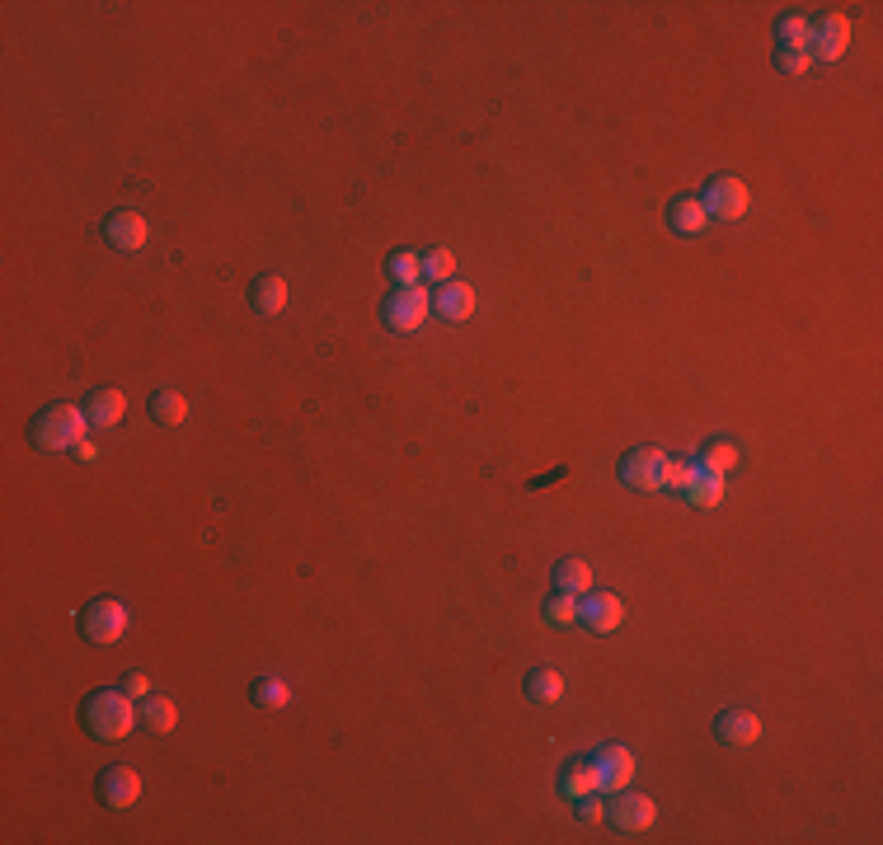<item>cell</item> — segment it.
I'll use <instances>...</instances> for the list:
<instances>
[{
  "instance_id": "f546056e",
  "label": "cell",
  "mask_w": 883,
  "mask_h": 845,
  "mask_svg": "<svg viewBox=\"0 0 883 845\" xmlns=\"http://www.w3.org/2000/svg\"><path fill=\"white\" fill-rule=\"evenodd\" d=\"M775 66L785 71V76H804L813 57H808V47H775Z\"/></svg>"
},
{
  "instance_id": "7a4b0ae2",
  "label": "cell",
  "mask_w": 883,
  "mask_h": 845,
  "mask_svg": "<svg viewBox=\"0 0 883 845\" xmlns=\"http://www.w3.org/2000/svg\"><path fill=\"white\" fill-rule=\"evenodd\" d=\"M80 723L85 733L99 742H118L137 728V709H132V695L127 691H94L80 709Z\"/></svg>"
},
{
  "instance_id": "6da1fadb",
  "label": "cell",
  "mask_w": 883,
  "mask_h": 845,
  "mask_svg": "<svg viewBox=\"0 0 883 845\" xmlns=\"http://www.w3.org/2000/svg\"><path fill=\"white\" fill-rule=\"evenodd\" d=\"M90 432V418L76 404H47L43 414H33L29 423V442L38 451H76Z\"/></svg>"
},
{
  "instance_id": "484cf974",
  "label": "cell",
  "mask_w": 883,
  "mask_h": 845,
  "mask_svg": "<svg viewBox=\"0 0 883 845\" xmlns=\"http://www.w3.org/2000/svg\"><path fill=\"white\" fill-rule=\"evenodd\" d=\"M451 273H456V254H451V249H428V254H423V277H433L437 287L451 282Z\"/></svg>"
},
{
  "instance_id": "4fadbf2b",
  "label": "cell",
  "mask_w": 883,
  "mask_h": 845,
  "mask_svg": "<svg viewBox=\"0 0 883 845\" xmlns=\"http://www.w3.org/2000/svg\"><path fill=\"white\" fill-rule=\"evenodd\" d=\"M658 470H663V451H653V446H639L620 461V479L630 489H658Z\"/></svg>"
},
{
  "instance_id": "ba28073f",
  "label": "cell",
  "mask_w": 883,
  "mask_h": 845,
  "mask_svg": "<svg viewBox=\"0 0 883 845\" xmlns=\"http://www.w3.org/2000/svg\"><path fill=\"white\" fill-rule=\"evenodd\" d=\"M606 817H611V822H616L620 831H649V827H653V817H658V808H653V799H644V794L616 789V799H611Z\"/></svg>"
},
{
  "instance_id": "4316f807",
  "label": "cell",
  "mask_w": 883,
  "mask_h": 845,
  "mask_svg": "<svg viewBox=\"0 0 883 845\" xmlns=\"http://www.w3.org/2000/svg\"><path fill=\"white\" fill-rule=\"evenodd\" d=\"M738 461H743V456H738V446L733 442H710L705 446V470H714V475H729Z\"/></svg>"
},
{
  "instance_id": "e0dca14e",
  "label": "cell",
  "mask_w": 883,
  "mask_h": 845,
  "mask_svg": "<svg viewBox=\"0 0 883 845\" xmlns=\"http://www.w3.org/2000/svg\"><path fill=\"white\" fill-rule=\"evenodd\" d=\"M559 789H564L569 799H583V794H602V775H597V761H592V756H583V761H574V766L564 770V780H559Z\"/></svg>"
},
{
  "instance_id": "7402d4cb",
  "label": "cell",
  "mask_w": 883,
  "mask_h": 845,
  "mask_svg": "<svg viewBox=\"0 0 883 845\" xmlns=\"http://www.w3.org/2000/svg\"><path fill=\"white\" fill-rule=\"evenodd\" d=\"M386 273L395 277V287H419L423 282V259L414 249H395L386 259Z\"/></svg>"
},
{
  "instance_id": "83f0119b",
  "label": "cell",
  "mask_w": 883,
  "mask_h": 845,
  "mask_svg": "<svg viewBox=\"0 0 883 845\" xmlns=\"http://www.w3.org/2000/svg\"><path fill=\"white\" fill-rule=\"evenodd\" d=\"M545 620H550V625H574L578 620V597L574 592H555V597L545 601Z\"/></svg>"
},
{
  "instance_id": "4dcf8cb0",
  "label": "cell",
  "mask_w": 883,
  "mask_h": 845,
  "mask_svg": "<svg viewBox=\"0 0 883 845\" xmlns=\"http://www.w3.org/2000/svg\"><path fill=\"white\" fill-rule=\"evenodd\" d=\"M686 479H691V465L663 456V470H658V489H686Z\"/></svg>"
},
{
  "instance_id": "2e32d148",
  "label": "cell",
  "mask_w": 883,
  "mask_h": 845,
  "mask_svg": "<svg viewBox=\"0 0 883 845\" xmlns=\"http://www.w3.org/2000/svg\"><path fill=\"white\" fill-rule=\"evenodd\" d=\"M682 493L691 507H719L724 503V475H714L705 465H691V479H686Z\"/></svg>"
},
{
  "instance_id": "1f68e13d",
  "label": "cell",
  "mask_w": 883,
  "mask_h": 845,
  "mask_svg": "<svg viewBox=\"0 0 883 845\" xmlns=\"http://www.w3.org/2000/svg\"><path fill=\"white\" fill-rule=\"evenodd\" d=\"M578 822H588V827L606 822V803L597 799V794H583V799H578Z\"/></svg>"
},
{
  "instance_id": "3957f363",
  "label": "cell",
  "mask_w": 883,
  "mask_h": 845,
  "mask_svg": "<svg viewBox=\"0 0 883 845\" xmlns=\"http://www.w3.org/2000/svg\"><path fill=\"white\" fill-rule=\"evenodd\" d=\"M428 315H433V296L423 292V287H395L386 296V306H381V320L395 334H414Z\"/></svg>"
},
{
  "instance_id": "44dd1931",
  "label": "cell",
  "mask_w": 883,
  "mask_h": 845,
  "mask_svg": "<svg viewBox=\"0 0 883 845\" xmlns=\"http://www.w3.org/2000/svg\"><path fill=\"white\" fill-rule=\"evenodd\" d=\"M555 587L559 592H574V597H588L592 592V569L583 564V559H564V564H555Z\"/></svg>"
},
{
  "instance_id": "9c48e42d",
  "label": "cell",
  "mask_w": 883,
  "mask_h": 845,
  "mask_svg": "<svg viewBox=\"0 0 883 845\" xmlns=\"http://www.w3.org/2000/svg\"><path fill=\"white\" fill-rule=\"evenodd\" d=\"M714 733H719L724 747L743 752V747H752V742L761 738V719L752 714V709H724V714L714 719Z\"/></svg>"
},
{
  "instance_id": "5b68a950",
  "label": "cell",
  "mask_w": 883,
  "mask_h": 845,
  "mask_svg": "<svg viewBox=\"0 0 883 845\" xmlns=\"http://www.w3.org/2000/svg\"><path fill=\"white\" fill-rule=\"evenodd\" d=\"M80 634H85L90 644H118V639L127 634V606L123 601H113V597L90 601L85 615H80Z\"/></svg>"
},
{
  "instance_id": "30bf717a",
  "label": "cell",
  "mask_w": 883,
  "mask_h": 845,
  "mask_svg": "<svg viewBox=\"0 0 883 845\" xmlns=\"http://www.w3.org/2000/svg\"><path fill=\"white\" fill-rule=\"evenodd\" d=\"M99 799L109 803V808H132V803L141 799V775L132 766H109L104 775H99Z\"/></svg>"
},
{
  "instance_id": "52a82bcc",
  "label": "cell",
  "mask_w": 883,
  "mask_h": 845,
  "mask_svg": "<svg viewBox=\"0 0 883 845\" xmlns=\"http://www.w3.org/2000/svg\"><path fill=\"white\" fill-rule=\"evenodd\" d=\"M578 620H583L592 634H611V630H620V620H625V601H620L616 592H588V597H578Z\"/></svg>"
},
{
  "instance_id": "7c38bea8",
  "label": "cell",
  "mask_w": 883,
  "mask_h": 845,
  "mask_svg": "<svg viewBox=\"0 0 883 845\" xmlns=\"http://www.w3.org/2000/svg\"><path fill=\"white\" fill-rule=\"evenodd\" d=\"M592 761H597V775H602L606 794L630 789V780H635V756H630V747H606V752H597Z\"/></svg>"
},
{
  "instance_id": "9a60e30c",
  "label": "cell",
  "mask_w": 883,
  "mask_h": 845,
  "mask_svg": "<svg viewBox=\"0 0 883 845\" xmlns=\"http://www.w3.org/2000/svg\"><path fill=\"white\" fill-rule=\"evenodd\" d=\"M433 310L442 315V320L461 324V320H470V310H475V292H470L465 282H442L437 296H433Z\"/></svg>"
},
{
  "instance_id": "ffe728a7",
  "label": "cell",
  "mask_w": 883,
  "mask_h": 845,
  "mask_svg": "<svg viewBox=\"0 0 883 845\" xmlns=\"http://www.w3.org/2000/svg\"><path fill=\"white\" fill-rule=\"evenodd\" d=\"M151 418L160 423V428H179L188 418V400L179 395V390H155L151 395Z\"/></svg>"
},
{
  "instance_id": "d4e9b609",
  "label": "cell",
  "mask_w": 883,
  "mask_h": 845,
  "mask_svg": "<svg viewBox=\"0 0 883 845\" xmlns=\"http://www.w3.org/2000/svg\"><path fill=\"white\" fill-rule=\"evenodd\" d=\"M174 719H179V714H174L170 700H151V695L141 700V723H146L151 733H170Z\"/></svg>"
},
{
  "instance_id": "8fae6325",
  "label": "cell",
  "mask_w": 883,
  "mask_h": 845,
  "mask_svg": "<svg viewBox=\"0 0 883 845\" xmlns=\"http://www.w3.org/2000/svg\"><path fill=\"white\" fill-rule=\"evenodd\" d=\"M85 409V418H90V428L99 432H109L123 423L127 414V400H123V390H113V385H99V390H90V400L80 404Z\"/></svg>"
},
{
  "instance_id": "d6986e66",
  "label": "cell",
  "mask_w": 883,
  "mask_h": 845,
  "mask_svg": "<svg viewBox=\"0 0 883 845\" xmlns=\"http://www.w3.org/2000/svg\"><path fill=\"white\" fill-rule=\"evenodd\" d=\"M705 221H710V216H705L700 198H677L672 207H667V226H672L677 235H700L705 231Z\"/></svg>"
},
{
  "instance_id": "f1b7e54d",
  "label": "cell",
  "mask_w": 883,
  "mask_h": 845,
  "mask_svg": "<svg viewBox=\"0 0 883 845\" xmlns=\"http://www.w3.org/2000/svg\"><path fill=\"white\" fill-rule=\"evenodd\" d=\"M775 38H780V47H808V19L804 15H785L780 24H775Z\"/></svg>"
},
{
  "instance_id": "603a6c76",
  "label": "cell",
  "mask_w": 883,
  "mask_h": 845,
  "mask_svg": "<svg viewBox=\"0 0 883 845\" xmlns=\"http://www.w3.org/2000/svg\"><path fill=\"white\" fill-rule=\"evenodd\" d=\"M527 695L536 705H555L559 695H564V676H559L555 667H536V672L527 676Z\"/></svg>"
},
{
  "instance_id": "5bb4252c",
  "label": "cell",
  "mask_w": 883,
  "mask_h": 845,
  "mask_svg": "<svg viewBox=\"0 0 883 845\" xmlns=\"http://www.w3.org/2000/svg\"><path fill=\"white\" fill-rule=\"evenodd\" d=\"M104 240L118 249H141L151 240V226H146L141 212H113L109 221H104Z\"/></svg>"
},
{
  "instance_id": "277c9868",
  "label": "cell",
  "mask_w": 883,
  "mask_h": 845,
  "mask_svg": "<svg viewBox=\"0 0 883 845\" xmlns=\"http://www.w3.org/2000/svg\"><path fill=\"white\" fill-rule=\"evenodd\" d=\"M700 207H705V216H714V221H738V216H747V207H752V193H747L743 179L719 174V179H710V184H705Z\"/></svg>"
},
{
  "instance_id": "d6a6232c",
  "label": "cell",
  "mask_w": 883,
  "mask_h": 845,
  "mask_svg": "<svg viewBox=\"0 0 883 845\" xmlns=\"http://www.w3.org/2000/svg\"><path fill=\"white\" fill-rule=\"evenodd\" d=\"M123 691L132 695V700H146V695H151V676H146V672H127L123 676Z\"/></svg>"
},
{
  "instance_id": "cb8c5ba5",
  "label": "cell",
  "mask_w": 883,
  "mask_h": 845,
  "mask_svg": "<svg viewBox=\"0 0 883 845\" xmlns=\"http://www.w3.org/2000/svg\"><path fill=\"white\" fill-rule=\"evenodd\" d=\"M249 700H254V705H264V709H282L287 700H292V686H287V681H278V676H264V681H254V686H249Z\"/></svg>"
},
{
  "instance_id": "ac0fdd59",
  "label": "cell",
  "mask_w": 883,
  "mask_h": 845,
  "mask_svg": "<svg viewBox=\"0 0 883 845\" xmlns=\"http://www.w3.org/2000/svg\"><path fill=\"white\" fill-rule=\"evenodd\" d=\"M249 306L259 310V315H278V310L287 306V282H282L278 273L259 277V282L249 287Z\"/></svg>"
},
{
  "instance_id": "8992f818",
  "label": "cell",
  "mask_w": 883,
  "mask_h": 845,
  "mask_svg": "<svg viewBox=\"0 0 883 845\" xmlns=\"http://www.w3.org/2000/svg\"><path fill=\"white\" fill-rule=\"evenodd\" d=\"M851 43V19L846 15H822L818 24H808V57L818 62H837Z\"/></svg>"
}]
</instances>
